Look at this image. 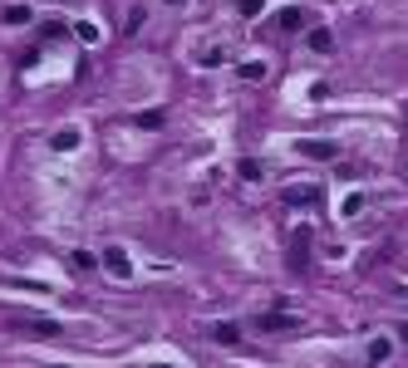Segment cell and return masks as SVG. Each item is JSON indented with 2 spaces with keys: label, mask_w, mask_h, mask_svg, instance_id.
I'll list each match as a JSON object with an SVG mask.
<instances>
[{
  "label": "cell",
  "mask_w": 408,
  "mask_h": 368,
  "mask_svg": "<svg viewBox=\"0 0 408 368\" xmlns=\"http://www.w3.org/2000/svg\"><path fill=\"white\" fill-rule=\"evenodd\" d=\"M256 329H266V334H286V329H301V319L286 314V309H271V314H256Z\"/></svg>",
  "instance_id": "6da1fadb"
},
{
  "label": "cell",
  "mask_w": 408,
  "mask_h": 368,
  "mask_svg": "<svg viewBox=\"0 0 408 368\" xmlns=\"http://www.w3.org/2000/svg\"><path fill=\"white\" fill-rule=\"evenodd\" d=\"M15 329H20V334H30V339H59V334H64V324H59V319H20Z\"/></svg>",
  "instance_id": "7a4b0ae2"
},
{
  "label": "cell",
  "mask_w": 408,
  "mask_h": 368,
  "mask_svg": "<svg viewBox=\"0 0 408 368\" xmlns=\"http://www.w3.org/2000/svg\"><path fill=\"white\" fill-rule=\"evenodd\" d=\"M301 158H315V162H330V158H339V148H334L330 138H301Z\"/></svg>",
  "instance_id": "3957f363"
},
{
  "label": "cell",
  "mask_w": 408,
  "mask_h": 368,
  "mask_svg": "<svg viewBox=\"0 0 408 368\" xmlns=\"http://www.w3.org/2000/svg\"><path fill=\"white\" fill-rule=\"evenodd\" d=\"M103 271H113L118 280H128V275H133V266H128V251H123V246H108V251H103Z\"/></svg>",
  "instance_id": "277c9868"
},
{
  "label": "cell",
  "mask_w": 408,
  "mask_h": 368,
  "mask_svg": "<svg viewBox=\"0 0 408 368\" xmlns=\"http://www.w3.org/2000/svg\"><path fill=\"white\" fill-rule=\"evenodd\" d=\"M310 256V231H291V271H301Z\"/></svg>",
  "instance_id": "5b68a950"
},
{
  "label": "cell",
  "mask_w": 408,
  "mask_h": 368,
  "mask_svg": "<svg viewBox=\"0 0 408 368\" xmlns=\"http://www.w3.org/2000/svg\"><path fill=\"white\" fill-rule=\"evenodd\" d=\"M305 44L315 49V54H334V35H330L325 25H315V30H310V35H305Z\"/></svg>",
  "instance_id": "8992f818"
},
{
  "label": "cell",
  "mask_w": 408,
  "mask_h": 368,
  "mask_svg": "<svg viewBox=\"0 0 408 368\" xmlns=\"http://www.w3.org/2000/svg\"><path fill=\"white\" fill-rule=\"evenodd\" d=\"M276 25H281L286 35H296V30H305V10H296V5H286V10L276 15Z\"/></svg>",
  "instance_id": "52a82bcc"
},
{
  "label": "cell",
  "mask_w": 408,
  "mask_h": 368,
  "mask_svg": "<svg viewBox=\"0 0 408 368\" xmlns=\"http://www.w3.org/2000/svg\"><path fill=\"white\" fill-rule=\"evenodd\" d=\"M286 201L291 206H315L320 201V186H286Z\"/></svg>",
  "instance_id": "ba28073f"
},
{
  "label": "cell",
  "mask_w": 408,
  "mask_h": 368,
  "mask_svg": "<svg viewBox=\"0 0 408 368\" xmlns=\"http://www.w3.org/2000/svg\"><path fill=\"white\" fill-rule=\"evenodd\" d=\"M49 148H54V153H74V148H79V128H59V133L49 138Z\"/></svg>",
  "instance_id": "9c48e42d"
},
{
  "label": "cell",
  "mask_w": 408,
  "mask_h": 368,
  "mask_svg": "<svg viewBox=\"0 0 408 368\" xmlns=\"http://www.w3.org/2000/svg\"><path fill=\"white\" fill-rule=\"evenodd\" d=\"M384 359H394V339H389V334H379V339L369 344V359H364V364H384Z\"/></svg>",
  "instance_id": "30bf717a"
},
{
  "label": "cell",
  "mask_w": 408,
  "mask_h": 368,
  "mask_svg": "<svg viewBox=\"0 0 408 368\" xmlns=\"http://www.w3.org/2000/svg\"><path fill=\"white\" fill-rule=\"evenodd\" d=\"M133 123H138V128H148V133H158V128L168 123V113H163V108H143V113H138Z\"/></svg>",
  "instance_id": "8fae6325"
},
{
  "label": "cell",
  "mask_w": 408,
  "mask_h": 368,
  "mask_svg": "<svg viewBox=\"0 0 408 368\" xmlns=\"http://www.w3.org/2000/svg\"><path fill=\"white\" fill-rule=\"evenodd\" d=\"M5 25H30V5H5Z\"/></svg>",
  "instance_id": "7c38bea8"
},
{
  "label": "cell",
  "mask_w": 408,
  "mask_h": 368,
  "mask_svg": "<svg viewBox=\"0 0 408 368\" xmlns=\"http://www.w3.org/2000/svg\"><path fill=\"white\" fill-rule=\"evenodd\" d=\"M211 339H216V344H241V329H236V324H216Z\"/></svg>",
  "instance_id": "4fadbf2b"
},
{
  "label": "cell",
  "mask_w": 408,
  "mask_h": 368,
  "mask_svg": "<svg viewBox=\"0 0 408 368\" xmlns=\"http://www.w3.org/2000/svg\"><path fill=\"white\" fill-rule=\"evenodd\" d=\"M236 10H241V20H261L266 0H236Z\"/></svg>",
  "instance_id": "5bb4252c"
},
{
  "label": "cell",
  "mask_w": 408,
  "mask_h": 368,
  "mask_svg": "<svg viewBox=\"0 0 408 368\" xmlns=\"http://www.w3.org/2000/svg\"><path fill=\"white\" fill-rule=\"evenodd\" d=\"M64 30H69V25H59V20H45V25H40V35H45V40H59Z\"/></svg>",
  "instance_id": "9a60e30c"
},
{
  "label": "cell",
  "mask_w": 408,
  "mask_h": 368,
  "mask_svg": "<svg viewBox=\"0 0 408 368\" xmlns=\"http://www.w3.org/2000/svg\"><path fill=\"white\" fill-rule=\"evenodd\" d=\"M339 211H344V216H359V211H364V196H344V206H339Z\"/></svg>",
  "instance_id": "2e32d148"
},
{
  "label": "cell",
  "mask_w": 408,
  "mask_h": 368,
  "mask_svg": "<svg viewBox=\"0 0 408 368\" xmlns=\"http://www.w3.org/2000/svg\"><path fill=\"white\" fill-rule=\"evenodd\" d=\"M74 35H79V40H89V44H94V40H99V30H94V25H89V20H84V25H74Z\"/></svg>",
  "instance_id": "e0dca14e"
},
{
  "label": "cell",
  "mask_w": 408,
  "mask_h": 368,
  "mask_svg": "<svg viewBox=\"0 0 408 368\" xmlns=\"http://www.w3.org/2000/svg\"><path fill=\"white\" fill-rule=\"evenodd\" d=\"M241 79H266V64H241Z\"/></svg>",
  "instance_id": "ac0fdd59"
},
{
  "label": "cell",
  "mask_w": 408,
  "mask_h": 368,
  "mask_svg": "<svg viewBox=\"0 0 408 368\" xmlns=\"http://www.w3.org/2000/svg\"><path fill=\"white\" fill-rule=\"evenodd\" d=\"M74 271H94V256L89 251H74Z\"/></svg>",
  "instance_id": "d6986e66"
},
{
  "label": "cell",
  "mask_w": 408,
  "mask_h": 368,
  "mask_svg": "<svg viewBox=\"0 0 408 368\" xmlns=\"http://www.w3.org/2000/svg\"><path fill=\"white\" fill-rule=\"evenodd\" d=\"M163 5H187V0H163Z\"/></svg>",
  "instance_id": "ffe728a7"
},
{
  "label": "cell",
  "mask_w": 408,
  "mask_h": 368,
  "mask_svg": "<svg viewBox=\"0 0 408 368\" xmlns=\"http://www.w3.org/2000/svg\"><path fill=\"white\" fill-rule=\"evenodd\" d=\"M148 368H173V364H148Z\"/></svg>",
  "instance_id": "44dd1931"
},
{
  "label": "cell",
  "mask_w": 408,
  "mask_h": 368,
  "mask_svg": "<svg viewBox=\"0 0 408 368\" xmlns=\"http://www.w3.org/2000/svg\"><path fill=\"white\" fill-rule=\"evenodd\" d=\"M54 368H64V364H54Z\"/></svg>",
  "instance_id": "7402d4cb"
}]
</instances>
